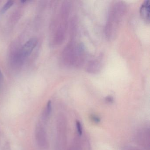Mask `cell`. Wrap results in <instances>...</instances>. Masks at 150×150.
Segmentation results:
<instances>
[{
	"instance_id": "1",
	"label": "cell",
	"mask_w": 150,
	"mask_h": 150,
	"mask_svg": "<svg viewBox=\"0 0 150 150\" xmlns=\"http://www.w3.org/2000/svg\"><path fill=\"white\" fill-rule=\"evenodd\" d=\"M125 11V6L122 2H117L112 7L105 28V34L107 38L109 39L114 38L117 32Z\"/></svg>"
},
{
	"instance_id": "2",
	"label": "cell",
	"mask_w": 150,
	"mask_h": 150,
	"mask_svg": "<svg viewBox=\"0 0 150 150\" xmlns=\"http://www.w3.org/2000/svg\"><path fill=\"white\" fill-rule=\"evenodd\" d=\"M84 56V50L82 46L71 43L65 49L63 57L67 65L79 66L83 63Z\"/></svg>"
},
{
	"instance_id": "3",
	"label": "cell",
	"mask_w": 150,
	"mask_h": 150,
	"mask_svg": "<svg viewBox=\"0 0 150 150\" xmlns=\"http://www.w3.org/2000/svg\"><path fill=\"white\" fill-rule=\"evenodd\" d=\"M38 44V40L35 37H33L29 39L23 46L21 53L24 57H28L31 54Z\"/></svg>"
},
{
	"instance_id": "4",
	"label": "cell",
	"mask_w": 150,
	"mask_h": 150,
	"mask_svg": "<svg viewBox=\"0 0 150 150\" xmlns=\"http://www.w3.org/2000/svg\"><path fill=\"white\" fill-rule=\"evenodd\" d=\"M137 138L139 144L149 149L150 146V131L149 129H144L139 131L137 135Z\"/></svg>"
},
{
	"instance_id": "5",
	"label": "cell",
	"mask_w": 150,
	"mask_h": 150,
	"mask_svg": "<svg viewBox=\"0 0 150 150\" xmlns=\"http://www.w3.org/2000/svg\"><path fill=\"white\" fill-rule=\"evenodd\" d=\"M36 128V137L37 139L38 140V144L39 146L42 148H46L47 145V139L46 138V135L44 128L42 127V125L40 123L37 125Z\"/></svg>"
},
{
	"instance_id": "6",
	"label": "cell",
	"mask_w": 150,
	"mask_h": 150,
	"mask_svg": "<svg viewBox=\"0 0 150 150\" xmlns=\"http://www.w3.org/2000/svg\"><path fill=\"white\" fill-rule=\"evenodd\" d=\"M141 17L146 22L150 21V1H146L142 4L140 9Z\"/></svg>"
},
{
	"instance_id": "7",
	"label": "cell",
	"mask_w": 150,
	"mask_h": 150,
	"mask_svg": "<svg viewBox=\"0 0 150 150\" xmlns=\"http://www.w3.org/2000/svg\"><path fill=\"white\" fill-rule=\"evenodd\" d=\"M100 63L98 61H92L88 64L87 70L90 73H95L100 70Z\"/></svg>"
},
{
	"instance_id": "8",
	"label": "cell",
	"mask_w": 150,
	"mask_h": 150,
	"mask_svg": "<svg viewBox=\"0 0 150 150\" xmlns=\"http://www.w3.org/2000/svg\"><path fill=\"white\" fill-rule=\"evenodd\" d=\"M52 112V104L51 101H49L46 108L44 111L43 114L42 115L43 119L45 121L47 120L49 118L51 113Z\"/></svg>"
},
{
	"instance_id": "9",
	"label": "cell",
	"mask_w": 150,
	"mask_h": 150,
	"mask_svg": "<svg viewBox=\"0 0 150 150\" xmlns=\"http://www.w3.org/2000/svg\"><path fill=\"white\" fill-rule=\"evenodd\" d=\"M14 3V1H8L6 2V4L3 6L2 8L0 10V14H2L6 13L10 8L12 7Z\"/></svg>"
},
{
	"instance_id": "10",
	"label": "cell",
	"mask_w": 150,
	"mask_h": 150,
	"mask_svg": "<svg viewBox=\"0 0 150 150\" xmlns=\"http://www.w3.org/2000/svg\"><path fill=\"white\" fill-rule=\"evenodd\" d=\"M76 127L78 135L79 136H81L82 135V133H83V129H82L81 123L80 122V121H76Z\"/></svg>"
},
{
	"instance_id": "11",
	"label": "cell",
	"mask_w": 150,
	"mask_h": 150,
	"mask_svg": "<svg viewBox=\"0 0 150 150\" xmlns=\"http://www.w3.org/2000/svg\"><path fill=\"white\" fill-rule=\"evenodd\" d=\"M90 118H91L92 122H93L95 123L98 124L100 122L101 119L100 117L96 115H91Z\"/></svg>"
},
{
	"instance_id": "12",
	"label": "cell",
	"mask_w": 150,
	"mask_h": 150,
	"mask_svg": "<svg viewBox=\"0 0 150 150\" xmlns=\"http://www.w3.org/2000/svg\"><path fill=\"white\" fill-rule=\"evenodd\" d=\"M105 100L108 103H112L114 101V99L112 96H107L106 98H105Z\"/></svg>"
},
{
	"instance_id": "13",
	"label": "cell",
	"mask_w": 150,
	"mask_h": 150,
	"mask_svg": "<svg viewBox=\"0 0 150 150\" xmlns=\"http://www.w3.org/2000/svg\"><path fill=\"white\" fill-rule=\"evenodd\" d=\"M124 150H140L137 148L133 147H129L125 148Z\"/></svg>"
}]
</instances>
